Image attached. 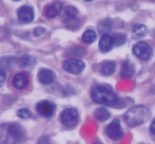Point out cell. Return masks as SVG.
Wrapping results in <instances>:
<instances>
[{"mask_svg": "<svg viewBox=\"0 0 155 144\" xmlns=\"http://www.w3.org/2000/svg\"><path fill=\"white\" fill-rule=\"evenodd\" d=\"M24 130L18 124L0 125V144H24Z\"/></svg>", "mask_w": 155, "mask_h": 144, "instance_id": "6da1fadb", "label": "cell"}, {"mask_svg": "<svg viewBox=\"0 0 155 144\" xmlns=\"http://www.w3.org/2000/svg\"><path fill=\"white\" fill-rule=\"evenodd\" d=\"M151 118V111L147 107L139 105L130 108L125 114V120L130 127L139 126Z\"/></svg>", "mask_w": 155, "mask_h": 144, "instance_id": "7a4b0ae2", "label": "cell"}, {"mask_svg": "<svg viewBox=\"0 0 155 144\" xmlns=\"http://www.w3.org/2000/svg\"><path fill=\"white\" fill-rule=\"evenodd\" d=\"M13 1H21V0H13Z\"/></svg>", "mask_w": 155, "mask_h": 144, "instance_id": "f546056e", "label": "cell"}, {"mask_svg": "<svg viewBox=\"0 0 155 144\" xmlns=\"http://www.w3.org/2000/svg\"><path fill=\"white\" fill-rule=\"evenodd\" d=\"M135 66L129 60H126L123 63L120 71V76L122 78H130L134 74Z\"/></svg>", "mask_w": 155, "mask_h": 144, "instance_id": "5bb4252c", "label": "cell"}, {"mask_svg": "<svg viewBox=\"0 0 155 144\" xmlns=\"http://www.w3.org/2000/svg\"><path fill=\"white\" fill-rule=\"evenodd\" d=\"M63 68L69 73L78 75L85 69V63L83 61L77 59H70L64 62Z\"/></svg>", "mask_w": 155, "mask_h": 144, "instance_id": "8992f818", "label": "cell"}, {"mask_svg": "<svg viewBox=\"0 0 155 144\" xmlns=\"http://www.w3.org/2000/svg\"><path fill=\"white\" fill-rule=\"evenodd\" d=\"M18 17L20 21L24 23H30L34 18V11L30 6L24 5L19 8Z\"/></svg>", "mask_w": 155, "mask_h": 144, "instance_id": "9c48e42d", "label": "cell"}, {"mask_svg": "<svg viewBox=\"0 0 155 144\" xmlns=\"http://www.w3.org/2000/svg\"><path fill=\"white\" fill-rule=\"evenodd\" d=\"M35 63H36V59L29 54L24 55V57H21L19 61L21 67L24 68V69H30V68L33 67Z\"/></svg>", "mask_w": 155, "mask_h": 144, "instance_id": "2e32d148", "label": "cell"}, {"mask_svg": "<svg viewBox=\"0 0 155 144\" xmlns=\"http://www.w3.org/2000/svg\"><path fill=\"white\" fill-rule=\"evenodd\" d=\"M126 42H127V36L124 33H118L113 36V42L115 46H121L124 45Z\"/></svg>", "mask_w": 155, "mask_h": 144, "instance_id": "44dd1931", "label": "cell"}, {"mask_svg": "<svg viewBox=\"0 0 155 144\" xmlns=\"http://www.w3.org/2000/svg\"><path fill=\"white\" fill-rule=\"evenodd\" d=\"M65 13L68 15V17L71 19H74L77 17L78 14V11L74 6L73 5H68L65 8Z\"/></svg>", "mask_w": 155, "mask_h": 144, "instance_id": "7402d4cb", "label": "cell"}, {"mask_svg": "<svg viewBox=\"0 0 155 144\" xmlns=\"http://www.w3.org/2000/svg\"><path fill=\"white\" fill-rule=\"evenodd\" d=\"M116 63L114 61L104 62L101 67V72L104 76H110L114 72Z\"/></svg>", "mask_w": 155, "mask_h": 144, "instance_id": "9a60e30c", "label": "cell"}, {"mask_svg": "<svg viewBox=\"0 0 155 144\" xmlns=\"http://www.w3.org/2000/svg\"><path fill=\"white\" fill-rule=\"evenodd\" d=\"M6 79V75L5 72L3 70L0 69V87L4 84V82H5Z\"/></svg>", "mask_w": 155, "mask_h": 144, "instance_id": "d4e9b609", "label": "cell"}, {"mask_svg": "<svg viewBox=\"0 0 155 144\" xmlns=\"http://www.w3.org/2000/svg\"><path fill=\"white\" fill-rule=\"evenodd\" d=\"M55 75L53 71L48 69H42L38 73V78L42 85H49L54 82Z\"/></svg>", "mask_w": 155, "mask_h": 144, "instance_id": "30bf717a", "label": "cell"}, {"mask_svg": "<svg viewBox=\"0 0 155 144\" xmlns=\"http://www.w3.org/2000/svg\"><path fill=\"white\" fill-rule=\"evenodd\" d=\"M61 4L58 2H56L53 3V4L48 5L45 7V11H44L45 17L48 18H54V17L57 16V14L61 11Z\"/></svg>", "mask_w": 155, "mask_h": 144, "instance_id": "4fadbf2b", "label": "cell"}, {"mask_svg": "<svg viewBox=\"0 0 155 144\" xmlns=\"http://www.w3.org/2000/svg\"><path fill=\"white\" fill-rule=\"evenodd\" d=\"M133 53L139 59L146 60L151 54V48L149 44L145 42H139L133 46Z\"/></svg>", "mask_w": 155, "mask_h": 144, "instance_id": "52a82bcc", "label": "cell"}, {"mask_svg": "<svg viewBox=\"0 0 155 144\" xmlns=\"http://www.w3.org/2000/svg\"><path fill=\"white\" fill-rule=\"evenodd\" d=\"M94 144H103L102 143H101V142H100V141H98V142H96V143H95Z\"/></svg>", "mask_w": 155, "mask_h": 144, "instance_id": "83f0119b", "label": "cell"}, {"mask_svg": "<svg viewBox=\"0 0 155 144\" xmlns=\"http://www.w3.org/2000/svg\"><path fill=\"white\" fill-rule=\"evenodd\" d=\"M150 131H151V132L154 135H155V119L153 121L152 123H151V127H150Z\"/></svg>", "mask_w": 155, "mask_h": 144, "instance_id": "484cf974", "label": "cell"}, {"mask_svg": "<svg viewBox=\"0 0 155 144\" xmlns=\"http://www.w3.org/2000/svg\"><path fill=\"white\" fill-rule=\"evenodd\" d=\"M85 1H86V2H92V1H94V0H85Z\"/></svg>", "mask_w": 155, "mask_h": 144, "instance_id": "f1b7e54d", "label": "cell"}, {"mask_svg": "<svg viewBox=\"0 0 155 144\" xmlns=\"http://www.w3.org/2000/svg\"><path fill=\"white\" fill-rule=\"evenodd\" d=\"M17 115H18V117L22 119H27L32 117L31 112L27 108H22L19 110L17 113Z\"/></svg>", "mask_w": 155, "mask_h": 144, "instance_id": "603a6c76", "label": "cell"}, {"mask_svg": "<svg viewBox=\"0 0 155 144\" xmlns=\"http://www.w3.org/2000/svg\"><path fill=\"white\" fill-rule=\"evenodd\" d=\"M13 85L14 87L18 90H22L25 88L29 83V78L25 74L19 73L17 74L13 78Z\"/></svg>", "mask_w": 155, "mask_h": 144, "instance_id": "7c38bea8", "label": "cell"}, {"mask_svg": "<svg viewBox=\"0 0 155 144\" xmlns=\"http://www.w3.org/2000/svg\"><path fill=\"white\" fill-rule=\"evenodd\" d=\"M79 113L76 109L68 108L61 114V122L65 126H74L78 122Z\"/></svg>", "mask_w": 155, "mask_h": 144, "instance_id": "277c9868", "label": "cell"}, {"mask_svg": "<svg viewBox=\"0 0 155 144\" xmlns=\"http://www.w3.org/2000/svg\"><path fill=\"white\" fill-rule=\"evenodd\" d=\"M82 39L86 43L92 44L96 40V33L92 30H87L83 33Z\"/></svg>", "mask_w": 155, "mask_h": 144, "instance_id": "ffe728a7", "label": "cell"}, {"mask_svg": "<svg viewBox=\"0 0 155 144\" xmlns=\"http://www.w3.org/2000/svg\"><path fill=\"white\" fill-rule=\"evenodd\" d=\"M133 35H134L135 38L138 39V38H142L146 36L147 33H148V30L147 27L143 24H136L133 28Z\"/></svg>", "mask_w": 155, "mask_h": 144, "instance_id": "ac0fdd59", "label": "cell"}, {"mask_svg": "<svg viewBox=\"0 0 155 144\" xmlns=\"http://www.w3.org/2000/svg\"><path fill=\"white\" fill-rule=\"evenodd\" d=\"M106 134L113 140H119L124 136V131L121 128L120 122L118 119H114L107 126L105 129Z\"/></svg>", "mask_w": 155, "mask_h": 144, "instance_id": "5b68a950", "label": "cell"}, {"mask_svg": "<svg viewBox=\"0 0 155 144\" xmlns=\"http://www.w3.org/2000/svg\"><path fill=\"white\" fill-rule=\"evenodd\" d=\"M112 24L113 23H112V21L110 18H106V19L102 20L98 24V30L100 31V33H104H104H107V32L110 31L111 30Z\"/></svg>", "mask_w": 155, "mask_h": 144, "instance_id": "d6986e66", "label": "cell"}, {"mask_svg": "<svg viewBox=\"0 0 155 144\" xmlns=\"http://www.w3.org/2000/svg\"><path fill=\"white\" fill-rule=\"evenodd\" d=\"M36 110L42 116L50 118L54 115L56 110V106L54 103L48 101H42L38 103Z\"/></svg>", "mask_w": 155, "mask_h": 144, "instance_id": "ba28073f", "label": "cell"}, {"mask_svg": "<svg viewBox=\"0 0 155 144\" xmlns=\"http://www.w3.org/2000/svg\"><path fill=\"white\" fill-rule=\"evenodd\" d=\"M113 45V37L108 33L103 34L99 41V48L101 51L107 52L111 50Z\"/></svg>", "mask_w": 155, "mask_h": 144, "instance_id": "8fae6325", "label": "cell"}, {"mask_svg": "<svg viewBox=\"0 0 155 144\" xmlns=\"http://www.w3.org/2000/svg\"><path fill=\"white\" fill-rule=\"evenodd\" d=\"M94 116H95V119L99 122H105L110 118V115L108 110H106L105 108H103V107H100V108L95 110Z\"/></svg>", "mask_w": 155, "mask_h": 144, "instance_id": "e0dca14e", "label": "cell"}, {"mask_svg": "<svg viewBox=\"0 0 155 144\" xmlns=\"http://www.w3.org/2000/svg\"><path fill=\"white\" fill-rule=\"evenodd\" d=\"M91 97L94 102L104 106L115 105L117 102V97L111 90L104 86H97L91 93Z\"/></svg>", "mask_w": 155, "mask_h": 144, "instance_id": "3957f363", "label": "cell"}, {"mask_svg": "<svg viewBox=\"0 0 155 144\" xmlns=\"http://www.w3.org/2000/svg\"><path fill=\"white\" fill-rule=\"evenodd\" d=\"M38 144H48V140H47V138H44V137H42L39 140V143Z\"/></svg>", "mask_w": 155, "mask_h": 144, "instance_id": "4316f807", "label": "cell"}, {"mask_svg": "<svg viewBox=\"0 0 155 144\" xmlns=\"http://www.w3.org/2000/svg\"><path fill=\"white\" fill-rule=\"evenodd\" d=\"M45 32V29L43 28L42 27H37L34 29L33 30V34L36 37H39V36H42L44 33Z\"/></svg>", "mask_w": 155, "mask_h": 144, "instance_id": "cb8c5ba5", "label": "cell"}]
</instances>
